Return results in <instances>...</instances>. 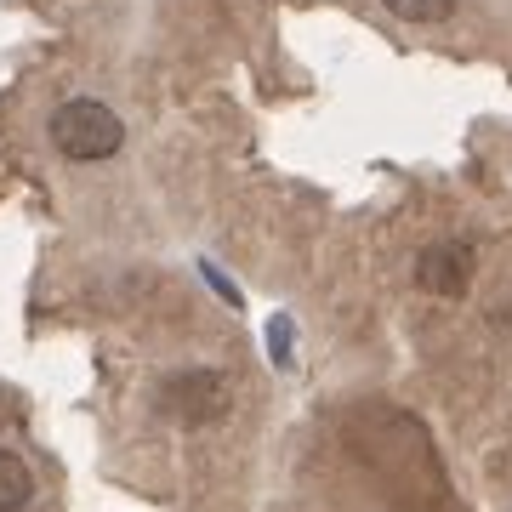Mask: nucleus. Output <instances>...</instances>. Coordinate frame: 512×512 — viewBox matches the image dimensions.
<instances>
[{
  "instance_id": "1",
  "label": "nucleus",
  "mask_w": 512,
  "mask_h": 512,
  "mask_svg": "<svg viewBox=\"0 0 512 512\" xmlns=\"http://www.w3.org/2000/svg\"><path fill=\"white\" fill-rule=\"evenodd\" d=\"M52 143L63 160H109L114 148L126 143V126H120V114L109 109V103H97V97H74V103H63V109L52 114Z\"/></svg>"
},
{
  "instance_id": "2",
  "label": "nucleus",
  "mask_w": 512,
  "mask_h": 512,
  "mask_svg": "<svg viewBox=\"0 0 512 512\" xmlns=\"http://www.w3.org/2000/svg\"><path fill=\"white\" fill-rule=\"evenodd\" d=\"M416 285L427 296H444V302L467 296V285H473V251H467V245H456V239L427 245V251H421V262H416Z\"/></svg>"
},
{
  "instance_id": "3",
  "label": "nucleus",
  "mask_w": 512,
  "mask_h": 512,
  "mask_svg": "<svg viewBox=\"0 0 512 512\" xmlns=\"http://www.w3.org/2000/svg\"><path fill=\"white\" fill-rule=\"evenodd\" d=\"M222 376H211V370H194V376H177V382L165 387V404L177 410V416L188 421H205V416H217L222 410Z\"/></svg>"
},
{
  "instance_id": "4",
  "label": "nucleus",
  "mask_w": 512,
  "mask_h": 512,
  "mask_svg": "<svg viewBox=\"0 0 512 512\" xmlns=\"http://www.w3.org/2000/svg\"><path fill=\"white\" fill-rule=\"evenodd\" d=\"M29 495H35V478H29L23 456H12V450H0V512H18V507H29Z\"/></svg>"
},
{
  "instance_id": "5",
  "label": "nucleus",
  "mask_w": 512,
  "mask_h": 512,
  "mask_svg": "<svg viewBox=\"0 0 512 512\" xmlns=\"http://www.w3.org/2000/svg\"><path fill=\"white\" fill-rule=\"evenodd\" d=\"M382 6L404 23H444L456 12V0H382Z\"/></svg>"
},
{
  "instance_id": "6",
  "label": "nucleus",
  "mask_w": 512,
  "mask_h": 512,
  "mask_svg": "<svg viewBox=\"0 0 512 512\" xmlns=\"http://www.w3.org/2000/svg\"><path fill=\"white\" fill-rule=\"evenodd\" d=\"M268 336H274V359H279V365H291V325H285V319H274V325H268Z\"/></svg>"
}]
</instances>
